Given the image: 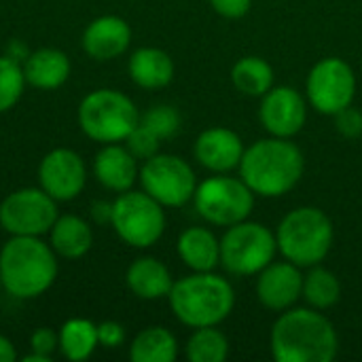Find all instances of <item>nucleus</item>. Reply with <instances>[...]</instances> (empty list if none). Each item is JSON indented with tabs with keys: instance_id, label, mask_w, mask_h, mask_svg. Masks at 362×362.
<instances>
[{
	"instance_id": "nucleus-1",
	"label": "nucleus",
	"mask_w": 362,
	"mask_h": 362,
	"mask_svg": "<svg viewBox=\"0 0 362 362\" xmlns=\"http://www.w3.org/2000/svg\"><path fill=\"white\" fill-rule=\"evenodd\" d=\"M269 350L278 362H333L339 337L333 322L314 308L280 312L269 333Z\"/></svg>"
},
{
	"instance_id": "nucleus-2",
	"label": "nucleus",
	"mask_w": 362,
	"mask_h": 362,
	"mask_svg": "<svg viewBox=\"0 0 362 362\" xmlns=\"http://www.w3.org/2000/svg\"><path fill=\"white\" fill-rule=\"evenodd\" d=\"M238 170L255 195L272 199L291 193L299 185L305 157L291 138L269 136L246 146Z\"/></svg>"
},
{
	"instance_id": "nucleus-3",
	"label": "nucleus",
	"mask_w": 362,
	"mask_h": 362,
	"mask_svg": "<svg viewBox=\"0 0 362 362\" xmlns=\"http://www.w3.org/2000/svg\"><path fill=\"white\" fill-rule=\"evenodd\" d=\"M0 278L15 299L40 297L57 278L55 250L38 235H11L0 250Z\"/></svg>"
},
{
	"instance_id": "nucleus-4",
	"label": "nucleus",
	"mask_w": 362,
	"mask_h": 362,
	"mask_svg": "<svg viewBox=\"0 0 362 362\" xmlns=\"http://www.w3.org/2000/svg\"><path fill=\"white\" fill-rule=\"evenodd\" d=\"M168 301L185 327H218L233 312L235 293L227 278L214 272H193L174 282Z\"/></svg>"
},
{
	"instance_id": "nucleus-5",
	"label": "nucleus",
	"mask_w": 362,
	"mask_h": 362,
	"mask_svg": "<svg viewBox=\"0 0 362 362\" xmlns=\"http://www.w3.org/2000/svg\"><path fill=\"white\" fill-rule=\"evenodd\" d=\"M335 238L333 221L316 206L291 210L278 225V252L297 267L320 265L331 252Z\"/></svg>"
},
{
	"instance_id": "nucleus-6",
	"label": "nucleus",
	"mask_w": 362,
	"mask_h": 362,
	"mask_svg": "<svg viewBox=\"0 0 362 362\" xmlns=\"http://www.w3.org/2000/svg\"><path fill=\"white\" fill-rule=\"evenodd\" d=\"M140 123V112L129 95L117 89H95L78 104L83 134L100 144L125 142Z\"/></svg>"
},
{
	"instance_id": "nucleus-7",
	"label": "nucleus",
	"mask_w": 362,
	"mask_h": 362,
	"mask_svg": "<svg viewBox=\"0 0 362 362\" xmlns=\"http://www.w3.org/2000/svg\"><path fill=\"white\" fill-rule=\"evenodd\" d=\"M276 233L263 223H252L246 218L227 227L221 238V265L231 276H257L272 261H276Z\"/></svg>"
},
{
	"instance_id": "nucleus-8",
	"label": "nucleus",
	"mask_w": 362,
	"mask_h": 362,
	"mask_svg": "<svg viewBox=\"0 0 362 362\" xmlns=\"http://www.w3.org/2000/svg\"><path fill=\"white\" fill-rule=\"evenodd\" d=\"M193 204L206 223L216 227H231L252 214L255 193L242 178L216 174L197 185Z\"/></svg>"
},
{
	"instance_id": "nucleus-9",
	"label": "nucleus",
	"mask_w": 362,
	"mask_h": 362,
	"mask_svg": "<svg viewBox=\"0 0 362 362\" xmlns=\"http://www.w3.org/2000/svg\"><path fill=\"white\" fill-rule=\"evenodd\" d=\"M112 229L134 248H151L165 231L163 206L146 191H125L112 202Z\"/></svg>"
},
{
	"instance_id": "nucleus-10",
	"label": "nucleus",
	"mask_w": 362,
	"mask_h": 362,
	"mask_svg": "<svg viewBox=\"0 0 362 362\" xmlns=\"http://www.w3.org/2000/svg\"><path fill=\"white\" fill-rule=\"evenodd\" d=\"M138 180L142 185V191H146L163 208L187 206L197 189L193 168L182 157L168 153H157L144 159Z\"/></svg>"
},
{
	"instance_id": "nucleus-11",
	"label": "nucleus",
	"mask_w": 362,
	"mask_h": 362,
	"mask_svg": "<svg viewBox=\"0 0 362 362\" xmlns=\"http://www.w3.org/2000/svg\"><path fill=\"white\" fill-rule=\"evenodd\" d=\"M356 74L341 57H325L316 62L305 81L308 104L320 115H337L354 102Z\"/></svg>"
},
{
	"instance_id": "nucleus-12",
	"label": "nucleus",
	"mask_w": 362,
	"mask_h": 362,
	"mask_svg": "<svg viewBox=\"0 0 362 362\" xmlns=\"http://www.w3.org/2000/svg\"><path fill=\"white\" fill-rule=\"evenodd\" d=\"M57 221L55 199L34 187L6 195L0 204V225L11 235H45Z\"/></svg>"
},
{
	"instance_id": "nucleus-13",
	"label": "nucleus",
	"mask_w": 362,
	"mask_h": 362,
	"mask_svg": "<svg viewBox=\"0 0 362 362\" xmlns=\"http://www.w3.org/2000/svg\"><path fill=\"white\" fill-rule=\"evenodd\" d=\"M38 180L40 189L55 202H72L87 185V168L76 151L55 148L42 157L38 165Z\"/></svg>"
},
{
	"instance_id": "nucleus-14",
	"label": "nucleus",
	"mask_w": 362,
	"mask_h": 362,
	"mask_svg": "<svg viewBox=\"0 0 362 362\" xmlns=\"http://www.w3.org/2000/svg\"><path fill=\"white\" fill-rule=\"evenodd\" d=\"M259 119L269 136L293 138L308 121V98H303L295 87L274 85L261 98Z\"/></svg>"
},
{
	"instance_id": "nucleus-15",
	"label": "nucleus",
	"mask_w": 362,
	"mask_h": 362,
	"mask_svg": "<svg viewBox=\"0 0 362 362\" xmlns=\"http://www.w3.org/2000/svg\"><path fill=\"white\" fill-rule=\"evenodd\" d=\"M303 293V274L291 261H272L257 274V299L269 312H286L295 308Z\"/></svg>"
},
{
	"instance_id": "nucleus-16",
	"label": "nucleus",
	"mask_w": 362,
	"mask_h": 362,
	"mask_svg": "<svg viewBox=\"0 0 362 362\" xmlns=\"http://www.w3.org/2000/svg\"><path fill=\"white\" fill-rule=\"evenodd\" d=\"M244 142L242 138L229 129V127H210L204 129L193 146L195 159L199 165L214 174H227L235 168H240V161L244 157Z\"/></svg>"
},
{
	"instance_id": "nucleus-17",
	"label": "nucleus",
	"mask_w": 362,
	"mask_h": 362,
	"mask_svg": "<svg viewBox=\"0 0 362 362\" xmlns=\"http://www.w3.org/2000/svg\"><path fill=\"white\" fill-rule=\"evenodd\" d=\"M132 42V28L123 17H95L83 32V51L98 62H110L127 51Z\"/></svg>"
},
{
	"instance_id": "nucleus-18",
	"label": "nucleus",
	"mask_w": 362,
	"mask_h": 362,
	"mask_svg": "<svg viewBox=\"0 0 362 362\" xmlns=\"http://www.w3.org/2000/svg\"><path fill=\"white\" fill-rule=\"evenodd\" d=\"M138 159L129 153L127 146H121L119 142L104 144L93 159V176L108 191H129L138 180Z\"/></svg>"
},
{
	"instance_id": "nucleus-19",
	"label": "nucleus",
	"mask_w": 362,
	"mask_h": 362,
	"mask_svg": "<svg viewBox=\"0 0 362 362\" xmlns=\"http://www.w3.org/2000/svg\"><path fill=\"white\" fill-rule=\"evenodd\" d=\"M127 288L144 301H157L165 299L174 286V278L159 259L155 257H140L136 259L125 274Z\"/></svg>"
},
{
	"instance_id": "nucleus-20",
	"label": "nucleus",
	"mask_w": 362,
	"mask_h": 362,
	"mask_svg": "<svg viewBox=\"0 0 362 362\" xmlns=\"http://www.w3.org/2000/svg\"><path fill=\"white\" fill-rule=\"evenodd\" d=\"M21 66H23L25 83L36 89H45V91L62 87L70 76L68 55L64 51L51 49V47L30 53Z\"/></svg>"
},
{
	"instance_id": "nucleus-21",
	"label": "nucleus",
	"mask_w": 362,
	"mask_h": 362,
	"mask_svg": "<svg viewBox=\"0 0 362 362\" xmlns=\"http://www.w3.org/2000/svg\"><path fill=\"white\" fill-rule=\"evenodd\" d=\"M178 257L193 272H214L221 265V240L206 227H189L176 242Z\"/></svg>"
},
{
	"instance_id": "nucleus-22",
	"label": "nucleus",
	"mask_w": 362,
	"mask_h": 362,
	"mask_svg": "<svg viewBox=\"0 0 362 362\" xmlns=\"http://www.w3.org/2000/svg\"><path fill=\"white\" fill-rule=\"evenodd\" d=\"M132 81L142 89H161L174 78V62L172 57L157 47L136 49L127 64Z\"/></svg>"
},
{
	"instance_id": "nucleus-23",
	"label": "nucleus",
	"mask_w": 362,
	"mask_h": 362,
	"mask_svg": "<svg viewBox=\"0 0 362 362\" xmlns=\"http://www.w3.org/2000/svg\"><path fill=\"white\" fill-rule=\"evenodd\" d=\"M49 238H51V248L55 250V255L68 261H76L85 257L93 244L91 227L81 216H74V214L57 216V221L53 223L49 231Z\"/></svg>"
},
{
	"instance_id": "nucleus-24",
	"label": "nucleus",
	"mask_w": 362,
	"mask_h": 362,
	"mask_svg": "<svg viewBox=\"0 0 362 362\" xmlns=\"http://www.w3.org/2000/svg\"><path fill=\"white\" fill-rule=\"evenodd\" d=\"M176 356L178 341L174 333L163 327L142 329L129 346V358L134 362H174Z\"/></svg>"
},
{
	"instance_id": "nucleus-25",
	"label": "nucleus",
	"mask_w": 362,
	"mask_h": 362,
	"mask_svg": "<svg viewBox=\"0 0 362 362\" xmlns=\"http://www.w3.org/2000/svg\"><path fill=\"white\" fill-rule=\"evenodd\" d=\"M100 346L98 339V325L87 318H70L59 329V352L72 362L87 361L95 348Z\"/></svg>"
},
{
	"instance_id": "nucleus-26",
	"label": "nucleus",
	"mask_w": 362,
	"mask_h": 362,
	"mask_svg": "<svg viewBox=\"0 0 362 362\" xmlns=\"http://www.w3.org/2000/svg\"><path fill=\"white\" fill-rule=\"evenodd\" d=\"M231 81L238 91L250 98H263L274 87V68L257 55L238 59L231 68Z\"/></svg>"
},
{
	"instance_id": "nucleus-27",
	"label": "nucleus",
	"mask_w": 362,
	"mask_h": 362,
	"mask_svg": "<svg viewBox=\"0 0 362 362\" xmlns=\"http://www.w3.org/2000/svg\"><path fill=\"white\" fill-rule=\"evenodd\" d=\"M301 297L314 310H320V312L329 310L341 299V282L331 269L314 265L303 276V293H301Z\"/></svg>"
},
{
	"instance_id": "nucleus-28",
	"label": "nucleus",
	"mask_w": 362,
	"mask_h": 362,
	"mask_svg": "<svg viewBox=\"0 0 362 362\" xmlns=\"http://www.w3.org/2000/svg\"><path fill=\"white\" fill-rule=\"evenodd\" d=\"M185 356L189 362H223L229 356V339L216 327H199L187 339Z\"/></svg>"
},
{
	"instance_id": "nucleus-29",
	"label": "nucleus",
	"mask_w": 362,
	"mask_h": 362,
	"mask_svg": "<svg viewBox=\"0 0 362 362\" xmlns=\"http://www.w3.org/2000/svg\"><path fill=\"white\" fill-rule=\"evenodd\" d=\"M25 85L28 83H25L23 66L13 57L2 55L0 57V115L11 110L19 102Z\"/></svg>"
},
{
	"instance_id": "nucleus-30",
	"label": "nucleus",
	"mask_w": 362,
	"mask_h": 362,
	"mask_svg": "<svg viewBox=\"0 0 362 362\" xmlns=\"http://www.w3.org/2000/svg\"><path fill=\"white\" fill-rule=\"evenodd\" d=\"M140 123L148 127L157 138L165 140L178 134L180 129V112L174 106L168 104H157L148 108L144 115H140Z\"/></svg>"
},
{
	"instance_id": "nucleus-31",
	"label": "nucleus",
	"mask_w": 362,
	"mask_h": 362,
	"mask_svg": "<svg viewBox=\"0 0 362 362\" xmlns=\"http://www.w3.org/2000/svg\"><path fill=\"white\" fill-rule=\"evenodd\" d=\"M159 144H161V138H157L142 123H138L136 129L125 138V146L129 148V153L136 159H148V157L157 155L159 153Z\"/></svg>"
},
{
	"instance_id": "nucleus-32",
	"label": "nucleus",
	"mask_w": 362,
	"mask_h": 362,
	"mask_svg": "<svg viewBox=\"0 0 362 362\" xmlns=\"http://www.w3.org/2000/svg\"><path fill=\"white\" fill-rule=\"evenodd\" d=\"M30 348H32V354L38 356L40 362L51 361V354L55 350H59V333L51 331V329H36L30 337Z\"/></svg>"
},
{
	"instance_id": "nucleus-33",
	"label": "nucleus",
	"mask_w": 362,
	"mask_h": 362,
	"mask_svg": "<svg viewBox=\"0 0 362 362\" xmlns=\"http://www.w3.org/2000/svg\"><path fill=\"white\" fill-rule=\"evenodd\" d=\"M335 117V127L337 132L348 138V140H356L362 136V112L358 108H354L352 104L346 106L344 110H339Z\"/></svg>"
},
{
	"instance_id": "nucleus-34",
	"label": "nucleus",
	"mask_w": 362,
	"mask_h": 362,
	"mask_svg": "<svg viewBox=\"0 0 362 362\" xmlns=\"http://www.w3.org/2000/svg\"><path fill=\"white\" fill-rule=\"evenodd\" d=\"M98 339H100V346L102 348L115 350V348L123 346V341H125V329L119 322H115V320L100 322L98 325Z\"/></svg>"
},
{
	"instance_id": "nucleus-35",
	"label": "nucleus",
	"mask_w": 362,
	"mask_h": 362,
	"mask_svg": "<svg viewBox=\"0 0 362 362\" xmlns=\"http://www.w3.org/2000/svg\"><path fill=\"white\" fill-rule=\"evenodd\" d=\"M210 6H212L221 17L240 19V17H244V15L250 11L252 0H210Z\"/></svg>"
},
{
	"instance_id": "nucleus-36",
	"label": "nucleus",
	"mask_w": 362,
	"mask_h": 362,
	"mask_svg": "<svg viewBox=\"0 0 362 362\" xmlns=\"http://www.w3.org/2000/svg\"><path fill=\"white\" fill-rule=\"evenodd\" d=\"M91 212H93V218L98 223H110V218H112V204H108V202H95Z\"/></svg>"
},
{
	"instance_id": "nucleus-37",
	"label": "nucleus",
	"mask_w": 362,
	"mask_h": 362,
	"mask_svg": "<svg viewBox=\"0 0 362 362\" xmlns=\"http://www.w3.org/2000/svg\"><path fill=\"white\" fill-rule=\"evenodd\" d=\"M15 358H17L15 346L11 344V339L0 335V362H13Z\"/></svg>"
},
{
	"instance_id": "nucleus-38",
	"label": "nucleus",
	"mask_w": 362,
	"mask_h": 362,
	"mask_svg": "<svg viewBox=\"0 0 362 362\" xmlns=\"http://www.w3.org/2000/svg\"><path fill=\"white\" fill-rule=\"evenodd\" d=\"M6 55H8V57H13V59H17V62H19V59H23V62H25V57H28L30 53L25 51V47H23V45H19V42L15 40V42L8 47V53H6Z\"/></svg>"
},
{
	"instance_id": "nucleus-39",
	"label": "nucleus",
	"mask_w": 362,
	"mask_h": 362,
	"mask_svg": "<svg viewBox=\"0 0 362 362\" xmlns=\"http://www.w3.org/2000/svg\"><path fill=\"white\" fill-rule=\"evenodd\" d=\"M2 288H4V286H2V278H0V291H2Z\"/></svg>"
}]
</instances>
